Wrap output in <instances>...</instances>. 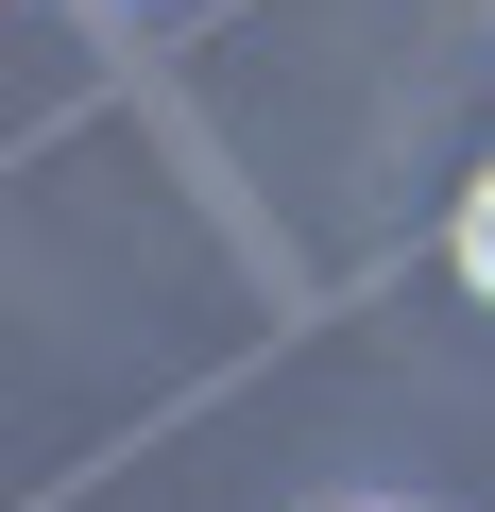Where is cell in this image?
<instances>
[{
  "instance_id": "cell-2",
  "label": "cell",
  "mask_w": 495,
  "mask_h": 512,
  "mask_svg": "<svg viewBox=\"0 0 495 512\" xmlns=\"http://www.w3.org/2000/svg\"><path fill=\"white\" fill-rule=\"evenodd\" d=\"M359 512H410V495H359Z\"/></svg>"
},
{
  "instance_id": "cell-1",
  "label": "cell",
  "mask_w": 495,
  "mask_h": 512,
  "mask_svg": "<svg viewBox=\"0 0 495 512\" xmlns=\"http://www.w3.org/2000/svg\"><path fill=\"white\" fill-rule=\"evenodd\" d=\"M444 256H461V291H478V308H495V171H478V188H461V222H444Z\"/></svg>"
}]
</instances>
